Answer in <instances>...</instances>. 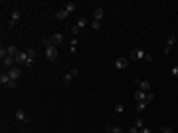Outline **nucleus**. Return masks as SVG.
<instances>
[{
  "mask_svg": "<svg viewBox=\"0 0 178 133\" xmlns=\"http://www.w3.org/2000/svg\"><path fill=\"white\" fill-rule=\"evenodd\" d=\"M146 105H148L146 101H139V103L135 105V109H137V111H145V109H146Z\"/></svg>",
  "mask_w": 178,
  "mask_h": 133,
  "instance_id": "17",
  "label": "nucleus"
},
{
  "mask_svg": "<svg viewBox=\"0 0 178 133\" xmlns=\"http://www.w3.org/2000/svg\"><path fill=\"white\" fill-rule=\"evenodd\" d=\"M75 8H77V4H75V2H66V6H63V10H67L69 14L75 10Z\"/></svg>",
  "mask_w": 178,
  "mask_h": 133,
  "instance_id": "15",
  "label": "nucleus"
},
{
  "mask_svg": "<svg viewBox=\"0 0 178 133\" xmlns=\"http://www.w3.org/2000/svg\"><path fill=\"white\" fill-rule=\"evenodd\" d=\"M10 74H8V70H2V74H0V84L2 86H8L10 84Z\"/></svg>",
  "mask_w": 178,
  "mask_h": 133,
  "instance_id": "5",
  "label": "nucleus"
},
{
  "mask_svg": "<svg viewBox=\"0 0 178 133\" xmlns=\"http://www.w3.org/2000/svg\"><path fill=\"white\" fill-rule=\"evenodd\" d=\"M26 54H28V58H30V60H34V58H36V50H28Z\"/></svg>",
  "mask_w": 178,
  "mask_h": 133,
  "instance_id": "27",
  "label": "nucleus"
},
{
  "mask_svg": "<svg viewBox=\"0 0 178 133\" xmlns=\"http://www.w3.org/2000/svg\"><path fill=\"white\" fill-rule=\"evenodd\" d=\"M172 52V46H164V54H170Z\"/></svg>",
  "mask_w": 178,
  "mask_h": 133,
  "instance_id": "38",
  "label": "nucleus"
},
{
  "mask_svg": "<svg viewBox=\"0 0 178 133\" xmlns=\"http://www.w3.org/2000/svg\"><path fill=\"white\" fill-rule=\"evenodd\" d=\"M146 93H148V91H143V89H137V91H135V100H137V101H145Z\"/></svg>",
  "mask_w": 178,
  "mask_h": 133,
  "instance_id": "12",
  "label": "nucleus"
},
{
  "mask_svg": "<svg viewBox=\"0 0 178 133\" xmlns=\"http://www.w3.org/2000/svg\"><path fill=\"white\" fill-rule=\"evenodd\" d=\"M105 133H111V127H107V129H105Z\"/></svg>",
  "mask_w": 178,
  "mask_h": 133,
  "instance_id": "39",
  "label": "nucleus"
},
{
  "mask_svg": "<svg viewBox=\"0 0 178 133\" xmlns=\"http://www.w3.org/2000/svg\"><path fill=\"white\" fill-rule=\"evenodd\" d=\"M42 46H44V48H50V46H52V40H50V38H42Z\"/></svg>",
  "mask_w": 178,
  "mask_h": 133,
  "instance_id": "24",
  "label": "nucleus"
},
{
  "mask_svg": "<svg viewBox=\"0 0 178 133\" xmlns=\"http://www.w3.org/2000/svg\"><path fill=\"white\" fill-rule=\"evenodd\" d=\"M50 40H52V46H56V48H57V46L63 42V34H59V32H57V34H54V36H52Z\"/></svg>",
  "mask_w": 178,
  "mask_h": 133,
  "instance_id": "6",
  "label": "nucleus"
},
{
  "mask_svg": "<svg viewBox=\"0 0 178 133\" xmlns=\"http://www.w3.org/2000/svg\"><path fill=\"white\" fill-rule=\"evenodd\" d=\"M152 60H155V58H152V56H150V54H146V56H145V62H148V64H150Z\"/></svg>",
  "mask_w": 178,
  "mask_h": 133,
  "instance_id": "33",
  "label": "nucleus"
},
{
  "mask_svg": "<svg viewBox=\"0 0 178 133\" xmlns=\"http://www.w3.org/2000/svg\"><path fill=\"white\" fill-rule=\"evenodd\" d=\"M71 79H73V76H71V74H66V76H63V81H66V84H69Z\"/></svg>",
  "mask_w": 178,
  "mask_h": 133,
  "instance_id": "28",
  "label": "nucleus"
},
{
  "mask_svg": "<svg viewBox=\"0 0 178 133\" xmlns=\"http://www.w3.org/2000/svg\"><path fill=\"white\" fill-rule=\"evenodd\" d=\"M26 62H28V54L26 52H20L16 56V64H26Z\"/></svg>",
  "mask_w": 178,
  "mask_h": 133,
  "instance_id": "13",
  "label": "nucleus"
},
{
  "mask_svg": "<svg viewBox=\"0 0 178 133\" xmlns=\"http://www.w3.org/2000/svg\"><path fill=\"white\" fill-rule=\"evenodd\" d=\"M127 66H129V58H117V62H115L117 70H125Z\"/></svg>",
  "mask_w": 178,
  "mask_h": 133,
  "instance_id": "4",
  "label": "nucleus"
},
{
  "mask_svg": "<svg viewBox=\"0 0 178 133\" xmlns=\"http://www.w3.org/2000/svg\"><path fill=\"white\" fill-rule=\"evenodd\" d=\"M129 133H141V129H139V127H135V125H133V127H129Z\"/></svg>",
  "mask_w": 178,
  "mask_h": 133,
  "instance_id": "31",
  "label": "nucleus"
},
{
  "mask_svg": "<svg viewBox=\"0 0 178 133\" xmlns=\"http://www.w3.org/2000/svg\"><path fill=\"white\" fill-rule=\"evenodd\" d=\"M141 133H152V131H150V127H146V125H145V127L141 129Z\"/></svg>",
  "mask_w": 178,
  "mask_h": 133,
  "instance_id": "37",
  "label": "nucleus"
},
{
  "mask_svg": "<svg viewBox=\"0 0 178 133\" xmlns=\"http://www.w3.org/2000/svg\"><path fill=\"white\" fill-rule=\"evenodd\" d=\"M67 16H69V12H67V10H59V12L56 14L57 20H67Z\"/></svg>",
  "mask_w": 178,
  "mask_h": 133,
  "instance_id": "16",
  "label": "nucleus"
},
{
  "mask_svg": "<svg viewBox=\"0 0 178 133\" xmlns=\"http://www.w3.org/2000/svg\"><path fill=\"white\" fill-rule=\"evenodd\" d=\"M145 101H146V103L155 101V93H152V91H148V93H146V97H145Z\"/></svg>",
  "mask_w": 178,
  "mask_h": 133,
  "instance_id": "22",
  "label": "nucleus"
},
{
  "mask_svg": "<svg viewBox=\"0 0 178 133\" xmlns=\"http://www.w3.org/2000/svg\"><path fill=\"white\" fill-rule=\"evenodd\" d=\"M4 58H8V50L2 46V48H0V60H4Z\"/></svg>",
  "mask_w": 178,
  "mask_h": 133,
  "instance_id": "21",
  "label": "nucleus"
},
{
  "mask_svg": "<svg viewBox=\"0 0 178 133\" xmlns=\"http://www.w3.org/2000/svg\"><path fill=\"white\" fill-rule=\"evenodd\" d=\"M135 127L143 129V127H145V121H143V119H137V121H135Z\"/></svg>",
  "mask_w": 178,
  "mask_h": 133,
  "instance_id": "25",
  "label": "nucleus"
},
{
  "mask_svg": "<svg viewBox=\"0 0 178 133\" xmlns=\"http://www.w3.org/2000/svg\"><path fill=\"white\" fill-rule=\"evenodd\" d=\"M91 28H93V30H99V28H101V22L93 20V22H91Z\"/></svg>",
  "mask_w": 178,
  "mask_h": 133,
  "instance_id": "26",
  "label": "nucleus"
},
{
  "mask_svg": "<svg viewBox=\"0 0 178 133\" xmlns=\"http://www.w3.org/2000/svg\"><path fill=\"white\" fill-rule=\"evenodd\" d=\"M162 133H174V131H172V127H162Z\"/></svg>",
  "mask_w": 178,
  "mask_h": 133,
  "instance_id": "36",
  "label": "nucleus"
},
{
  "mask_svg": "<svg viewBox=\"0 0 178 133\" xmlns=\"http://www.w3.org/2000/svg\"><path fill=\"white\" fill-rule=\"evenodd\" d=\"M8 74H10V78L14 79V81H18V78L22 76V70H20V68H12V70H8Z\"/></svg>",
  "mask_w": 178,
  "mask_h": 133,
  "instance_id": "7",
  "label": "nucleus"
},
{
  "mask_svg": "<svg viewBox=\"0 0 178 133\" xmlns=\"http://www.w3.org/2000/svg\"><path fill=\"white\" fill-rule=\"evenodd\" d=\"M20 16H22V12H20V10H12V16H10V22H8V24L14 26V24L20 20Z\"/></svg>",
  "mask_w": 178,
  "mask_h": 133,
  "instance_id": "8",
  "label": "nucleus"
},
{
  "mask_svg": "<svg viewBox=\"0 0 178 133\" xmlns=\"http://www.w3.org/2000/svg\"><path fill=\"white\" fill-rule=\"evenodd\" d=\"M6 88H10V89H14V88H16V81H14V79H10V84H8V86H6Z\"/></svg>",
  "mask_w": 178,
  "mask_h": 133,
  "instance_id": "35",
  "label": "nucleus"
},
{
  "mask_svg": "<svg viewBox=\"0 0 178 133\" xmlns=\"http://www.w3.org/2000/svg\"><path fill=\"white\" fill-rule=\"evenodd\" d=\"M145 56H146L145 50L137 48V50H133V52H131V60H145Z\"/></svg>",
  "mask_w": 178,
  "mask_h": 133,
  "instance_id": "3",
  "label": "nucleus"
},
{
  "mask_svg": "<svg viewBox=\"0 0 178 133\" xmlns=\"http://www.w3.org/2000/svg\"><path fill=\"white\" fill-rule=\"evenodd\" d=\"M77 26H79V28H85V26H87V20H85L83 16H81V18H77Z\"/></svg>",
  "mask_w": 178,
  "mask_h": 133,
  "instance_id": "20",
  "label": "nucleus"
},
{
  "mask_svg": "<svg viewBox=\"0 0 178 133\" xmlns=\"http://www.w3.org/2000/svg\"><path fill=\"white\" fill-rule=\"evenodd\" d=\"M139 89H143V91H150V84H148L146 79H141V81H139Z\"/></svg>",
  "mask_w": 178,
  "mask_h": 133,
  "instance_id": "14",
  "label": "nucleus"
},
{
  "mask_svg": "<svg viewBox=\"0 0 178 133\" xmlns=\"http://www.w3.org/2000/svg\"><path fill=\"white\" fill-rule=\"evenodd\" d=\"M174 44H176V36H172V34H170V36L166 38V46H174Z\"/></svg>",
  "mask_w": 178,
  "mask_h": 133,
  "instance_id": "18",
  "label": "nucleus"
},
{
  "mask_svg": "<svg viewBox=\"0 0 178 133\" xmlns=\"http://www.w3.org/2000/svg\"><path fill=\"white\" fill-rule=\"evenodd\" d=\"M69 74H71L73 78H77V76H79V70H77V68H71V72H69Z\"/></svg>",
  "mask_w": 178,
  "mask_h": 133,
  "instance_id": "29",
  "label": "nucleus"
},
{
  "mask_svg": "<svg viewBox=\"0 0 178 133\" xmlns=\"http://www.w3.org/2000/svg\"><path fill=\"white\" fill-rule=\"evenodd\" d=\"M24 66H26V68H32V66H34V60H30V58H28V62H26Z\"/></svg>",
  "mask_w": 178,
  "mask_h": 133,
  "instance_id": "34",
  "label": "nucleus"
},
{
  "mask_svg": "<svg viewBox=\"0 0 178 133\" xmlns=\"http://www.w3.org/2000/svg\"><path fill=\"white\" fill-rule=\"evenodd\" d=\"M105 16V10L103 8H95V12H93V20H97V22H101V18Z\"/></svg>",
  "mask_w": 178,
  "mask_h": 133,
  "instance_id": "9",
  "label": "nucleus"
},
{
  "mask_svg": "<svg viewBox=\"0 0 178 133\" xmlns=\"http://www.w3.org/2000/svg\"><path fill=\"white\" fill-rule=\"evenodd\" d=\"M6 50H8V56H12V58H16V56L20 54V50L16 48L14 44H10V46H6Z\"/></svg>",
  "mask_w": 178,
  "mask_h": 133,
  "instance_id": "10",
  "label": "nucleus"
},
{
  "mask_svg": "<svg viewBox=\"0 0 178 133\" xmlns=\"http://www.w3.org/2000/svg\"><path fill=\"white\" fill-rule=\"evenodd\" d=\"M16 119H18L20 123H26V121H28V117H26L24 109H16Z\"/></svg>",
  "mask_w": 178,
  "mask_h": 133,
  "instance_id": "11",
  "label": "nucleus"
},
{
  "mask_svg": "<svg viewBox=\"0 0 178 133\" xmlns=\"http://www.w3.org/2000/svg\"><path fill=\"white\" fill-rule=\"evenodd\" d=\"M46 60H48V62H56V60H57V48H56V46L46 48Z\"/></svg>",
  "mask_w": 178,
  "mask_h": 133,
  "instance_id": "1",
  "label": "nucleus"
},
{
  "mask_svg": "<svg viewBox=\"0 0 178 133\" xmlns=\"http://www.w3.org/2000/svg\"><path fill=\"white\" fill-rule=\"evenodd\" d=\"M79 32H81V28H79L77 24H73V26H71V34H73V36H77Z\"/></svg>",
  "mask_w": 178,
  "mask_h": 133,
  "instance_id": "23",
  "label": "nucleus"
},
{
  "mask_svg": "<svg viewBox=\"0 0 178 133\" xmlns=\"http://www.w3.org/2000/svg\"><path fill=\"white\" fill-rule=\"evenodd\" d=\"M111 133H123L121 127H111Z\"/></svg>",
  "mask_w": 178,
  "mask_h": 133,
  "instance_id": "32",
  "label": "nucleus"
},
{
  "mask_svg": "<svg viewBox=\"0 0 178 133\" xmlns=\"http://www.w3.org/2000/svg\"><path fill=\"white\" fill-rule=\"evenodd\" d=\"M170 74H172L174 78H178V66H174V68H172V70H170Z\"/></svg>",
  "mask_w": 178,
  "mask_h": 133,
  "instance_id": "30",
  "label": "nucleus"
},
{
  "mask_svg": "<svg viewBox=\"0 0 178 133\" xmlns=\"http://www.w3.org/2000/svg\"><path fill=\"white\" fill-rule=\"evenodd\" d=\"M14 64H16V58H12V56H8V58H4V60H2V68H6V70L16 68Z\"/></svg>",
  "mask_w": 178,
  "mask_h": 133,
  "instance_id": "2",
  "label": "nucleus"
},
{
  "mask_svg": "<svg viewBox=\"0 0 178 133\" xmlns=\"http://www.w3.org/2000/svg\"><path fill=\"white\" fill-rule=\"evenodd\" d=\"M115 111H117V113H123V111H125V105H123L121 101H117V103H115Z\"/></svg>",
  "mask_w": 178,
  "mask_h": 133,
  "instance_id": "19",
  "label": "nucleus"
}]
</instances>
